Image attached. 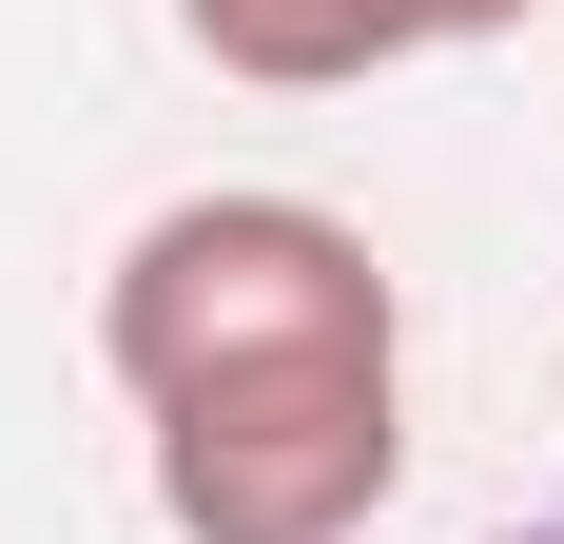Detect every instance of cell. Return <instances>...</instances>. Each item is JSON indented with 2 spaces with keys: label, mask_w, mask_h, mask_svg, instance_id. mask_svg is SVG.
<instances>
[{
  "label": "cell",
  "mask_w": 564,
  "mask_h": 544,
  "mask_svg": "<svg viewBox=\"0 0 564 544\" xmlns=\"http://www.w3.org/2000/svg\"><path fill=\"white\" fill-rule=\"evenodd\" d=\"M332 350H409L390 253H370L332 195H175V215H137L117 272H98V370L137 389V409L234 389V370H332Z\"/></svg>",
  "instance_id": "cell-1"
},
{
  "label": "cell",
  "mask_w": 564,
  "mask_h": 544,
  "mask_svg": "<svg viewBox=\"0 0 564 544\" xmlns=\"http://www.w3.org/2000/svg\"><path fill=\"white\" fill-rule=\"evenodd\" d=\"M545 0H409V58H448V40H525Z\"/></svg>",
  "instance_id": "cell-4"
},
{
  "label": "cell",
  "mask_w": 564,
  "mask_h": 544,
  "mask_svg": "<svg viewBox=\"0 0 564 544\" xmlns=\"http://www.w3.org/2000/svg\"><path fill=\"white\" fill-rule=\"evenodd\" d=\"M545 544H564V525H545Z\"/></svg>",
  "instance_id": "cell-5"
},
{
  "label": "cell",
  "mask_w": 564,
  "mask_h": 544,
  "mask_svg": "<svg viewBox=\"0 0 564 544\" xmlns=\"http://www.w3.org/2000/svg\"><path fill=\"white\" fill-rule=\"evenodd\" d=\"M175 40L215 78H273V98H350L409 58V0H175Z\"/></svg>",
  "instance_id": "cell-3"
},
{
  "label": "cell",
  "mask_w": 564,
  "mask_h": 544,
  "mask_svg": "<svg viewBox=\"0 0 564 544\" xmlns=\"http://www.w3.org/2000/svg\"><path fill=\"white\" fill-rule=\"evenodd\" d=\"M175 544H370V505L409 487V350H332V370H234L137 409Z\"/></svg>",
  "instance_id": "cell-2"
}]
</instances>
